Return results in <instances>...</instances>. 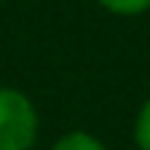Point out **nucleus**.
Returning a JSON list of instances; mask_svg holds the SVG:
<instances>
[{"instance_id":"nucleus-3","label":"nucleus","mask_w":150,"mask_h":150,"mask_svg":"<svg viewBox=\"0 0 150 150\" xmlns=\"http://www.w3.org/2000/svg\"><path fill=\"white\" fill-rule=\"evenodd\" d=\"M97 6L118 18H135L150 12V0H97Z\"/></svg>"},{"instance_id":"nucleus-1","label":"nucleus","mask_w":150,"mask_h":150,"mask_svg":"<svg viewBox=\"0 0 150 150\" xmlns=\"http://www.w3.org/2000/svg\"><path fill=\"white\" fill-rule=\"evenodd\" d=\"M38 109L15 86H0V150H30L38 138Z\"/></svg>"},{"instance_id":"nucleus-4","label":"nucleus","mask_w":150,"mask_h":150,"mask_svg":"<svg viewBox=\"0 0 150 150\" xmlns=\"http://www.w3.org/2000/svg\"><path fill=\"white\" fill-rule=\"evenodd\" d=\"M132 141L138 150H150V97L138 106L132 118Z\"/></svg>"},{"instance_id":"nucleus-2","label":"nucleus","mask_w":150,"mask_h":150,"mask_svg":"<svg viewBox=\"0 0 150 150\" xmlns=\"http://www.w3.org/2000/svg\"><path fill=\"white\" fill-rule=\"evenodd\" d=\"M50 150H109V147L103 144L100 135H94L88 129H71V132L59 135Z\"/></svg>"}]
</instances>
